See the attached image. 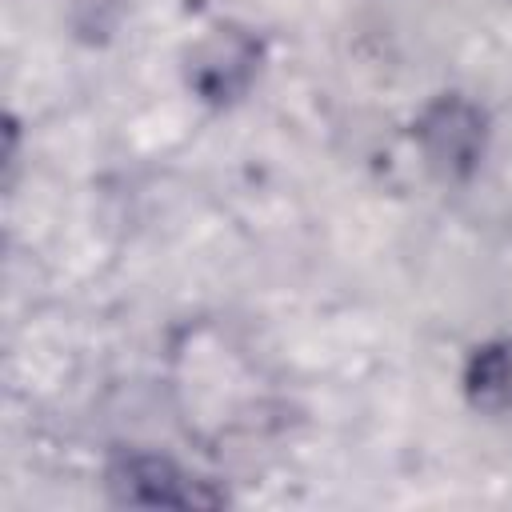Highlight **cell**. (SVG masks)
<instances>
[{
	"label": "cell",
	"mask_w": 512,
	"mask_h": 512,
	"mask_svg": "<svg viewBox=\"0 0 512 512\" xmlns=\"http://www.w3.org/2000/svg\"><path fill=\"white\" fill-rule=\"evenodd\" d=\"M124 16V0H72V24L84 40H104Z\"/></svg>",
	"instance_id": "cell-5"
},
{
	"label": "cell",
	"mask_w": 512,
	"mask_h": 512,
	"mask_svg": "<svg viewBox=\"0 0 512 512\" xmlns=\"http://www.w3.org/2000/svg\"><path fill=\"white\" fill-rule=\"evenodd\" d=\"M108 484L128 504H212L208 496H196V488L184 480V472L172 460L148 452L124 456L108 472Z\"/></svg>",
	"instance_id": "cell-2"
},
{
	"label": "cell",
	"mask_w": 512,
	"mask_h": 512,
	"mask_svg": "<svg viewBox=\"0 0 512 512\" xmlns=\"http://www.w3.org/2000/svg\"><path fill=\"white\" fill-rule=\"evenodd\" d=\"M420 144L428 152V164H436L444 176H464V172H472L476 152L484 144V120L472 104L444 96L424 112Z\"/></svg>",
	"instance_id": "cell-1"
},
{
	"label": "cell",
	"mask_w": 512,
	"mask_h": 512,
	"mask_svg": "<svg viewBox=\"0 0 512 512\" xmlns=\"http://www.w3.org/2000/svg\"><path fill=\"white\" fill-rule=\"evenodd\" d=\"M196 52L212 56V64L192 60V76H196L200 92H208L212 100L232 96V92L244 88V80L252 76V44H248L240 32H232V28H220V32L208 36Z\"/></svg>",
	"instance_id": "cell-3"
},
{
	"label": "cell",
	"mask_w": 512,
	"mask_h": 512,
	"mask_svg": "<svg viewBox=\"0 0 512 512\" xmlns=\"http://www.w3.org/2000/svg\"><path fill=\"white\" fill-rule=\"evenodd\" d=\"M472 396L488 408L512 400V356L508 352H496V348H484L476 360H472Z\"/></svg>",
	"instance_id": "cell-4"
}]
</instances>
